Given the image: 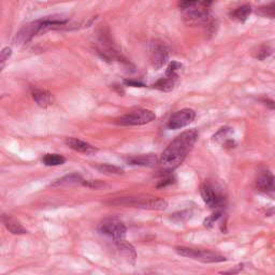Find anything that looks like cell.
Returning a JSON list of instances; mask_svg holds the SVG:
<instances>
[{
  "label": "cell",
  "mask_w": 275,
  "mask_h": 275,
  "mask_svg": "<svg viewBox=\"0 0 275 275\" xmlns=\"http://www.w3.org/2000/svg\"><path fill=\"white\" fill-rule=\"evenodd\" d=\"M199 133L196 129H189L176 137L161 154L159 164L161 172L169 173L180 167L198 140Z\"/></svg>",
  "instance_id": "obj_1"
},
{
  "label": "cell",
  "mask_w": 275,
  "mask_h": 275,
  "mask_svg": "<svg viewBox=\"0 0 275 275\" xmlns=\"http://www.w3.org/2000/svg\"><path fill=\"white\" fill-rule=\"evenodd\" d=\"M113 206H124L130 208H137L151 211H164L167 209L168 203L165 199L157 198L152 196H139V197H119L110 201Z\"/></svg>",
  "instance_id": "obj_2"
},
{
  "label": "cell",
  "mask_w": 275,
  "mask_h": 275,
  "mask_svg": "<svg viewBox=\"0 0 275 275\" xmlns=\"http://www.w3.org/2000/svg\"><path fill=\"white\" fill-rule=\"evenodd\" d=\"M200 193L202 199L207 206L215 211H222L226 206V197L224 195L223 188L217 183L206 180L201 185Z\"/></svg>",
  "instance_id": "obj_3"
},
{
  "label": "cell",
  "mask_w": 275,
  "mask_h": 275,
  "mask_svg": "<svg viewBox=\"0 0 275 275\" xmlns=\"http://www.w3.org/2000/svg\"><path fill=\"white\" fill-rule=\"evenodd\" d=\"M175 252L183 257L194 259L203 264H217L227 260V258L221 255V254L208 250H199L185 248V246H179V248H175Z\"/></svg>",
  "instance_id": "obj_4"
},
{
  "label": "cell",
  "mask_w": 275,
  "mask_h": 275,
  "mask_svg": "<svg viewBox=\"0 0 275 275\" xmlns=\"http://www.w3.org/2000/svg\"><path fill=\"white\" fill-rule=\"evenodd\" d=\"M100 234L111 238L114 242L124 241L127 235V227L125 224L116 217H109L99 224L98 227Z\"/></svg>",
  "instance_id": "obj_5"
},
{
  "label": "cell",
  "mask_w": 275,
  "mask_h": 275,
  "mask_svg": "<svg viewBox=\"0 0 275 275\" xmlns=\"http://www.w3.org/2000/svg\"><path fill=\"white\" fill-rule=\"evenodd\" d=\"M156 115L151 110L138 109L119 116L115 119V123L119 126H142L155 121Z\"/></svg>",
  "instance_id": "obj_6"
},
{
  "label": "cell",
  "mask_w": 275,
  "mask_h": 275,
  "mask_svg": "<svg viewBox=\"0 0 275 275\" xmlns=\"http://www.w3.org/2000/svg\"><path fill=\"white\" fill-rule=\"evenodd\" d=\"M255 185L258 192L275 199V176L268 169L259 170L256 176Z\"/></svg>",
  "instance_id": "obj_7"
},
{
  "label": "cell",
  "mask_w": 275,
  "mask_h": 275,
  "mask_svg": "<svg viewBox=\"0 0 275 275\" xmlns=\"http://www.w3.org/2000/svg\"><path fill=\"white\" fill-rule=\"evenodd\" d=\"M196 118V112L192 109H182L170 117L168 122V128L171 130H176L184 128V127L192 124Z\"/></svg>",
  "instance_id": "obj_8"
},
{
  "label": "cell",
  "mask_w": 275,
  "mask_h": 275,
  "mask_svg": "<svg viewBox=\"0 0 275 275\" xmlns=\"http://www.w3.org/2000/svg\"><path fill=\"white\" fill-rule=\"evenodd\" d=\"M169 60V50L165 43L155 41L151 46V62L152 66L158 70L163 68Z\"/></svg>",
  "instance_id": "obj_9"
},
{
  "label": "cell",
  "mask_w": 275,
  "mask_h": 275,
  "mask_svg": "<svg viewBox=\"0 0 275 275\" xmlns=\"http://www.w3.org/2000/svg\"><path fill=\"white\" fill-rule=\"evenodd\" d=\"M184 19L188 25L197 26V25H204L209 23V12L208 8L204 6L201 2V5L197 8V5L192 9L184 11Z\"/></svg>",
  "instance_id": "obj_10"
},
{
  "label": "cell",
  "mask_w": 275,
  "mask_h": 275,
  "mask_svg": "<svg viewBox=\"0 0 275 275\" xmlns=\"http://www.w3.org/2000/svg\"><path fill=\"white\" fill-rule=\"evenodd\" d=\"M65 143L67 146L70 147V149H72L73 151L82 153V154L93 155L98 152V150L95 146L85 142V141H82L76 138H67L65 140Z\"/></svg>",
  "instance_id": "obj_11"
},
{
  "label": "cell",
  "mask_w": 275,
  "mask_h": 275,
  "mask_svg": "<svg viewBox=\"0 0 275 275\" xmlns=\"http://www.w3.org/2000/svg\"><path fill=\"white\" fill-rule=\"evenodd\" d=\"M1 222L4 225V227L8 229L12 235H25L27 234V229L24 227V226L20 224L17 220L12 217L11 215L8 214H2L1 215Z\"/></svg>",
  "instance_id": "obj_12"
},
{
  "label": "cell",
  "mask_w": 275,
  "mask_h": 275,
  "mask_svg": "<svg viewBox=\"0 0 275 275\" xmlns=\"http://www.w3.org/2000/svg\"><path fill=\"white\" fill-rule=\"evenodd\" d=\"M127 163L131 166L153 167L157 164V157L154 154H142L127 158Z\"/></svg>",
  "instance_id": "obj_13"
},
{
  "label": "cell",
  "mask_w": 275,
  "mask_h": 275,
  "mask_svg": "<svg viewBox=\"0 0 275 275\" xmlns=\"http://www.w3.org/2000/svg\"><path fill=\"white\" fill-rule=\"evenodd\" d=\"M32 99L34 100L39 107L41 108H47L53 104V96L51 93H48L47 90L34 88L31 90Z\"/></svg>",
  "instance_id": "obj_14"
},
{
  "label": "cell",
  "mask_w": 275,
  "mask_h": 275,
  "mask_svg": "<svg viewBox=\"0 0 275 275\" xmlns=\"http://www.w3.org/2000/svg\"><path fill=\"white\" fill-rule=\"evenodd\" d=\"M84 180L82 178V175L79 173H70L67 174L62 178L58 179L57 181H55L53 184H51L52 187H63V186H71V185H83Z\"/></svg>",
  "instance_id": "obj_15"
},
{
  "label": "cell",
  "mask_w": 275,
  "mask_h": 275,
  "mask_svg": "<svg viewBox=\"0 0 275 275\" xmlns=\"http://www.w3.org/2000/svg\"><path fill=\"white\" fill-rule=\"evenodd\" d=\"M116 243V248L119 252V254H121V256L126 259L127 262H128L129 264H135L136 263V258H137V254H136V251L135 249L132 248V246L128 243L124 241H121V242H115Z\"/></svg>",
  "instance_id": "obj_16"
},
{
  "label": "cell",
  "mask_w": 275,
  "mask_h": 275,
  "mask_svg": "<svg viewBox=\"0 0 275 275\" xmlns=\"http://www.w3.org/2000/svg\"><path fill=\"white\" fill-rule=\"evenodd\" d=\"M231 132L232 130L231 128H229V127H223V128H221L213 136V141L218 143H222L225 147H234L235 141L231 138H229Z\"/></svg>",
  "instance_id": "obj_17"
},
{
  "label": "cell",
  "mask_w": 275,
  "mask_h": 275,
  "mask_svg": "<svg viewBox=\"0 0 275 275\" xmlns=\"http://www.w3.org/2000/svg\"><path fill=\"white\" fill-rule=\"evenodd\" d=\"M252 11H253V9L250 4H244V5L239 6V8H237L232 12H230L229 15L234 20H237V22H239V23H244L245 20L248 19L249 16L251 15Z\"/></svg>",
  "instance_id": "obj_18"
},
{
  "label": "cell",
  "mask_w": 275,
  "mask_h": 275,
  "mask_svg": "<svg viewBox=\"0 0 275 275\" xmlns=\"http://www.w3.org/2000/svg\"><path fill=\"white\" fill-rule=\"evenodd\" d=\"M176 82H178V77L165 75V77H161L156 83L153 84V88L168 93V91H171L174 88Z\"/></svg>",
  "instance_id": "obj_19"
},
{
  "label": "cell",
  "mask_w": 275,
  "mask_h": 275,
  "mask_svg": "<svg viewBox=\"0 0 275 275\" xmlns=\"http://www.w3.org/2000/svg\"><path fill=\"white\" fill-rule=\"evenodd\" d=\"M272 53H273V50H272V47L270 45L260 44V45H257L252 51V56L255 59L263 61V60L267 59L268 57H270Z\"/></svg>",
  "instance_id": "obj_20"
},
{
  "label": "cell",
  "mask_w": 275,
  "mask_h": 275,
  "mask_svg": "<svg viewBox=\"0 0 275 275\" xmlns=\"http://www.w3.org/2000/svg\"><path fill=\"white\" fill-rule=\"evenodd\" d=\"M256 14L266 18H275V0L270 3L260 5L256 9Z\"/></svg>",
  "instance_id": "obj_21"
},
{
  "label": "cell",
  "mask_w": 275,
  "mask_h": 275,
  "mask_svg": "<svg viewBox=\"0 0 275 275\" xmlns=\"http://www.w3.org/2000/svg\"><path fill=\"white\" fill-rule=\"evenodd\" d=\"M43 164L48 167H56V166H60L66 163V158L61 156L59 154H46L44 155L43 159Z\"/></svg>",
  "instance_id": "obj_22"
},
{
  "label": "cell",
  "mask_w": 275,
  "mask_h": 275,
  "mask_svg": "<svg viewBox=\"0 0 275 275\" xmlns=\"http://www.w3.org/2000/svg\"><path fill=\"white\" fill-rule=\"evenodd\" d=\"M96 169L99 172L104 173V174H109V175H112V174L119 175V174L124 173L123 169H121L119 167H116V166L109 165V164H101L99 166H96Z\"/></svg>",
  "instance_id": "obj_23"
},
{
  "label": "cell",
  "mask_w": 275,
  "mask_h": 275,
  "mask_svg": "<svg viewBox=\"0 0 275 275\" xmlns=\"http://www.w3.org/2000/svg\"><path fill=\"white\" fill-rule=\"evenodd\" d=\"M182 68H183V65L181 62L172 61V62L169 63V66L166 70V75L172 76V77H178V79H179V72L181 71Z\"/></svg>",
  "instance_id": "obj_24"
},
{
  "label": "cell",
  "mask_w": 275,
  "mask_h": 275,
  "mask_svg": "<svg viewBox=\"0 0 275 275\" xmlns=\"http://www.w3.org/2000/svg\"><path fill=\"white\" fill-rule=\"evenodd\" d=\"M199 3H200V0H180L179 6L180 9L185 11V10L194 8V6L198 5Z\"/></svg>",
  "instance_id": "obj_25"
},
{
  "label": "cell",
  "mask_w": 275,
  "mask_h": 275,
  "mask_svg": "<svg viewBox=\"0 0 275 275\" xmlns=\"http://www.w3.org/2000/svg\"><path fill=\"white\" fill-rule=\"evenodd\" d=\"M222 215H223V211H216V212L213 215H211L210 217L207 218L206 221H204V226H206V227H208V228H211L215 224V222H217L218 220H220V218L222 217Z\"/></svg>",
  "instance_id": "obj_26"
},
{
  "label": "cell",
  "mask_w": 275,
  "mask_h": 275,
  "mask_svg": "<svg viewBox=\"0 0 275 275\" xmlns=\"http://www.w3.org/2000/svg\"><path fill=\"white\" fill-rule=\"evenodd\" d=\"M83 185L86 187H89V188H95V189H99L104 186L103 183H101L100 181H93V180H90V181L85 180L83 183Z\"/></svg>",
  "instance_id": "obj_27"
},
{
  "label": "cell",
  "mask_w": 275,
  "mask_h": 275,
  "mask_svg": "<svg viewBox=\"0 0 275 275\" xmlns=\"http://www.w3.org/2000/svg\"><path fill=\"white\" fill-rule=\"evenodd\" d=\"M173 182H174V176L167 175L165 179L159 181V183L157 184V188H161V187H166L168 185H171Z\"/></svg>",
  "instance_id": "obj_28"
},
{
  "label": "cell",
  "mask_w": 275,
  "mask_h": 275,
  "mask_svg": "<svg viewBox=\"0 0 275 275\" xmlns=\"http://www.w3.org/2000/svg\"><path fill=\"white\" fill-rule=\"evenodd\" d=\"M11 55H12V50L10 47H4L1 51V56H0V60H1V68L3 67L4 62L9 59Z\"/></svg>",
  "instance_id": "obj_29"
},
{
  "label": "cell",
  "mask_w": 275,
  "mask_h": 275,
  "mask_svg": "<svg viewBox=\"0 0 275 275\" xmlns=\"http://www.w3.org/2000/svg\"><path fill=\"white\" fill-rule=\"evenodd\" d=\"M259 100L262 101L266 105V107H268L271 110H275V100L274 99H271V98H268V97H264V98H260Z\"/></svg>",
  "instance_id": "obj_30"
},
{
  "label": "cell",
  "mask_w": 275,
  "mask_h": 275,
  "mask_svg": "<svg viewBox=\"0 0 275 275\" xmlns=\"http://www.w3.org/2000/svg\"><path fill=\"white\" fill-rule=\"evenodd\" d=\"M125 83L127 84V85H131L133 87H144V85L142 83L140 82H133V81H125Z\"/></svg>",
  "instance_id": "obj_31"
},
{
  "label": "cell",
  "mask_w": 275,
  "mask_h": 275,
  "mask_svg": "<svg viewBox=\"0 0 275 275\" xmlns=\"http://www.w3.org/2000/svg\"><path fill=\"white\" fill-rule=\"evenodd\" d=\"M214 1V0H203L202 1V4L204 6H207V8H209V6L211 5V3H212Z\"/></svg>",
  "instance_id": "obj_32"
}]
</instances>
